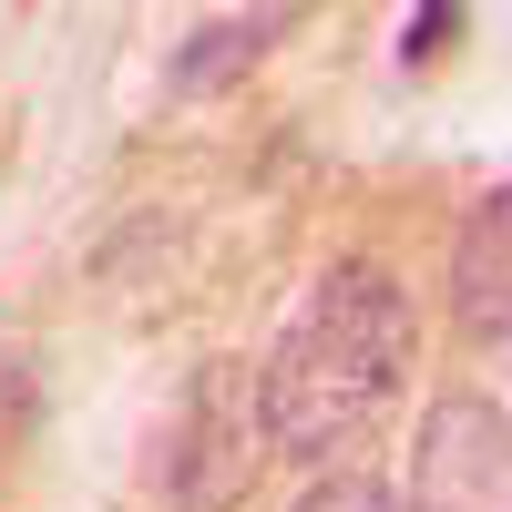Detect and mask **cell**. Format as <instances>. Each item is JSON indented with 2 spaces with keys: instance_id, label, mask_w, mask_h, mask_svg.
<instances>
[{
  "instance_id": "cell-1",
  "label": "cell",
  "mask_w": 512,
  "mask_h": 512,
  "mask_svg": "<svg viewBox=\"0 0 512 512\" xmlns=\"http://www.w3.org/2000/svg\"><path fill=\"white\" fill-rule=\"evenodd\" d=\"M420 349L410 287L369 256H338V267L297 297V318L277 328V349L256 359V400H267V441L287 461H328L359 451L379 420L400 410V379Z\"/></svg>"
},
{
  "instance_id": "cell-4",
  "label": "cell",
  "mask_w": 512,
  "mask_h": 512,
  "mask_svg": "<svg viewBox=\"0 0 512 512\" xmlns=\"http://www.w3.org/2000/svg\"><path fill=\"white\" fill-rule=\"evenodd\" d=\"M451 308L472 338H502L512 328V185H492L451 236Z\"/></svg>"
},
{
  "instance_id": "cell-7",
  "label": "cell",
  "mask_w": 512,
  "mask_h": 512,
  "mask_svg": "<svg viewBox=\"0 0 512 512\" xmlns=\"http://www.w3.org/2000/svg\"><path fill=\"white\" fill-rule=\"evenodd\" d=\"M461 31V11H451V0H431V11H410L400 21V62H441V41Z\"/></svg>"
},
{
  "instance_id": "cell-6",
  "label": "cell",
  "mask_w": 512,
  "mask_h": 512,
  "mask_svg": "<svg viewBox=\"0 0 512 512\" xmlns=\"http://www.w3.org/2000/svg\"><path fill=\"white\" fill-rule=\"evenodd\" d=\"M287 512H400V492L379 482V472H328V482H308Z\"/></svg>"
},
{
  "instance_id": "cell-3",
  "label": "cell",
  "mask_w": 512,
  "mask_h": 512,
  "mask_svg": "<svg viewBox=\"0 0 512 512\" xmlns=\"http://www.w3.org/2000/svg\"><path fill=\"white\" fill-rule=\"evenodd\" d=\"M400 512H512V410H492L482 390H441L410 431Z\"/></svg>"
},
{
  "instance_id": "cell-5",
  "label": "cell",
  "mask_w": 512,
  "mask_h": 512,
  "mask_svg": "<svg viewBox=\"0 0 512 512\" xmlns=\"http://www.w3.org/2000/svg\"><path fill=\"white\" fill-rule=\"evenodd\" d=\"M287 31H297V11H226V21H205L185 52H175V93H216V82L256 72Z\"/></svg>"
},
{
  "instance_id": "cell-2",
  "label": "cell",
  "mask_w": 512,
  "mask_h": 512,
  "mask_svg": "<svg viewBox=\"0 0 512 512\" xmlns=\"http://www.w3.org/2000/svg\"><path fill=\"white\" fill-rule=\"evenodd\" d=\"M267 451L277 441H267V400H256V359H205L175 410V451H164L175 512H236Z\"/></svg>"
}]
</instances>
